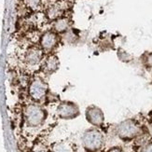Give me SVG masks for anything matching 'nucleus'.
Instances as JSON below:
<instances>
[{
  "label": "nucleus",
  "mask_w": 152,
  "mask_h": 152,
  "mask_svg": "<svg viewBox=\"0 0 152 152\" xmlns=\"http://www.w3.org/2000/svg\"><path fill=\"white\" fill-rule=\"evenodd\" d=\"M48 113L40 103L31 102L24 105L23 109V118L24 125L29 129L41 127L47 121Z\"/></svg>",
  "instance_id": "f257e3e1"
},
{
  "label": "nucleus",
  "mask_w": 152,
  "mask_h": 152,
  "mask_svg": "<svg viewBox=\"0 0 152 152\" xmlns=\"http://www.w3.org/2000/svg\"><path fill=\"white\" fill-rule=\"evenodd\" d=\"M53 30L46 31L39 37V47L46 54H50L60 42V37Z\"/></svg>",
  "instance_id": "39448f33"
},
{
  "label": "nucleus",
  "mask_w": 152,
  "mask_h": 152,
  "mask_svg": "<svg viewBox=\"0 0 152 152\" xmlns=\"http://www.w3.org/2000/svg\"><path fill=\"white\" fill-rule=\"evenodd\" d=\"M26 8L32 11H37L43 7V0H25Z\"/></svg>",
  "instance_id": "ddd939ff"
},
{
  "label": "nucleus",
  "mask_w": 152,
  "mask_h": 152,
  "mask_svg": "<svg viewBox=\"0 0 152 152\" xmlns=\"http://www.w3.org/2000/svg\"><path fill=\"white\" fill-rule=\"evenodd\" d=\"M44 51L40 47L31 46L25 50L23 55V63L29 68H35L40 66L44 59Z\"/></svg>",
  "instance_id": "423d86ee"
},
{
  "label": "nucleus",
  "mask_w": 152,
  "mask_h": 152,
  "mask_svg": "<svg viewBox=\"0 0 152 152\" xmlns=\"http://www.w3.org/2000/svg\"><path fill=\"white\" fill-rule=\"evenodd\" d=\"M71 27V21L66 16H62L59 19L52 22V30L58 35H64Z\"/></svg>",
  "instance_id": "9b49d317"
},
{
  "label": "nucleus",
  "mask_w": 152,
  "mask_h": 152,
  "mask_svg": "<svg viewBox=\"0 0 152 152\" xmlns=\"http://www.w3.org/2000/svg\"><path fill=\"white\" fill-rule=\"evenodd\" d=\"M64 9L59 3H52L49 5L45 10V17L50 22H54L55 20L64 16Z\"/></svg>",
  "instance_id": "9d476101"
},
{
  "label": "nucleus",
  "mask_w": 152,
  "mask_h": 152,
  "mask_svg": "<svg viewBox=\"0 0 152 152\" xmlns=\"http://www.w3.org/2000/svg\"><path fill=\"white\" fill-rule=\"evenodd\" d=\"M85 116H86V120L91 125H94V127L102 126L104 121L103 111L99 107H95V105H91V107H89L86 109Z\"/></svg>",
  "instance_id": "6e6552de"
},
{
  "label": "nucleus",
  "mask_w": 152,
  "mask_h": 152,
  "mask_svg": "<svg viewBox=\"0 0 152 152\" xmlns=\"http://www.w3.org/2000/svg\"><path fill=\"white\" fill-rule=\"evenodd\" d=\"M22 1H25V0H22Z\"/></svg>",
  "instance_id": "f3484780"
},
{
  "label": "nucleus",
  "mask_w": 152,
  "mask_h": 152,
  "mask_svg": "<svg viewBox=\"0 0 152 152\" xmlns=\"http://www.w3.org/2000/svg\"><path fill=\"white\" fill-rule=\"evenodd\" d=\"M59 65H60V62H59L58 57L50 53L43 59L40 65V69L43 74L51 75L58 70Z\"/></svg>",
  "instance_id": "1a4fd4ad"
},
{
  "label": "nucleus",
  "mask_w": 152,
  "mask_h": 152,
  "mask_svg": "<svg viewBox=\"0 0 152 152\" xmlns=\"http://www.w3.org/2000/svg\"><path fill=\"white\" fill-rule=\"evenodd\" d=\"M50 152H77V148L69 140H60L54 142L50 147Z\"/></svg>",
  "instance_id": "f8f14e48"
},
{
  "label": "nucleus",
  "mask_w": 152,
  "mask_h": 152,
  "mask_svg": "<svg viewBox=\"0 0 152 152\" xmlns=\"http://www.w3.org/2000/svg\"><path fill=\"white\" fill-rule=\"evenodd\" d=\"M82 146L87 152H97L104 145V135L97 128H91L84 132L81 138Z\"/></svg>",
  "instance_id": "f03ea898"
},
{
  "label": "nucleus",
  "mask_w": 152,
  "mask_h": 152,
  "mask_svg": "<svg viewBox=\"0 0 152 152\" xmlns=\"http://www.w3.org/2000/svg\"><path fill=\"white\" fill-rule=\"evenodd\" d=\"M107 152H126L123 148H118V147H115V148H110Z\"/></svg>",
  "instance_id": "dca6fc26"
},
{
  "label": "nucleus",
  "mask_w": 152,
  "mask_h": 152,
  "mask_svg": "<svg viewBox=\"0 0 152 152\" xmlns=\"http://www.w3.org/2000/svg\"><path fill=\"white\" fill-rule=\"evenodd\" d=\"M49 94L48 83L40 77H35L28 84V95L33 102L42 103Z\"/></svg>",
  "instance_id": "20e7f679"
},
{
  "label": "nucleus",
  "mask_w": 152,
  "mask_h": 152,
  "mask_svg": "<svg viewBox=\"0 0 152 152\" xmlns=\"http://www.w3.org/2000/svg\"><path fill=\"white\" fill-rule=\"evenodd\" d=\"M32 152H50V148H48L44 143L39 142L34 146Z\"/></svg>",
  "instance_id": "4468645a"
},
{
  "label": "nucleus",
  "mask_w": 152,
  "mask_h": 152,
  "mask_svg": "<svg viewBox=\"0 0 152 152\" xmlns=\"http://www.w3.org/2000/svg\"><path fill=\"white\" fill-rule=\"evenodd\" d=\"M141 152H152V142H149L147 145H145Z\"/></svg>",
  "instance_id": "2eb2a0df"
},
{
  "label": "nucleus",
  "mask_w": 152,
  "mask_h": 152,
  "mask_svg": "<svg viewBox=\"0 0 152 152\" xmlns=\"http://www.w3.org/2000/svg\"><path fill=\"white\" fill-rule=\"evenodd\" d=\"M142 133V127L134 120L124 121L116 127V134L122 141L134 140Z\"/></svg>",
  "instance_id": "7ed1b4c3"
},
{
  "label": "nucleus",
  "mask_w": 152,
  "mask_h": 152,
  "mask_svg": "<svg viewBox=\"0 0 152 152\" xmlns=\"http://www.w3.org/2000/svg\"><path fill=\"white\" fill-rule=\"evenodd\" d=\"M79 107L71 101H62L57 104L56 115L62 120H73L79 115Z\"/></svg>",
  "instance_id": "0eeeda50"
}]
</instances>
